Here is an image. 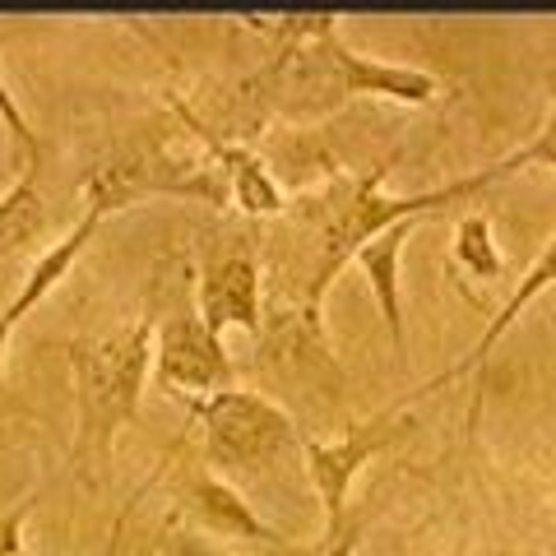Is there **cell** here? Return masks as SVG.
Instances as JSON below:
<instances>
[{
	"instance_id": "cell-6",
	"label": "cell",
	"mask_w": 556,
	"mask_h": 556,
	"mask_svg": "<svg viewBox=\"0 0 556 556\" xmlns=\"http://www.w3.org/2000/svg\"><path fill=\"white\" fill-rule=\"evenodd\" d=\"M195 311L218 339L228 329L260 334V325H265V288H260V255L251 237H223L208 247L204 269L195 278Z\"/></svg>"
},
{
	"instance_id": "cell-14",
	"label": "cell",
	"mask_w": 556,
	"mask_h": 556,
	"mask_svg": "<svg viewBox=\"0 0 556 556\" xmlns=\"http://www.w3.org/2000/svg\"><path fill=\"white\" fill-rule=\"evenodd\" d=\"M376 519V506H348L339 525H325L316 543H255L251 556H357V543Z\"/></svg>"
},
{
	"instance_id": "cell-19",
	"label": "cell",
	"mask_w": 556,
	"mask_h": 556,
	"mask_svg": "<svg viewBox=\"0 0 556 556\" xmlns=\"http://www.w3.org/2000/svg\"><path fill=\"white\" fill-rule=\"evenodd\" d=\"M163 552H167V556H237V552L214 547L200 529H181L177 519H172V525L163 529Z\"/></svg>"
},
{
	"instance_id": "cell-10",
	"label": "cell",
	"mask_w": 556,
	"mask_h": 556,
	"mask_svg": "<svg viewBox=\"0 0 556 556\" xmlns=\"http://www.w3.org/2000/svg\"><path fill=\"white\" fill-rule=\"evenodd\" d=\"M417 223L422 218H404V223H394V228L386 232H376L367 247H362L353 255V265L362 269V278H367V288H371V298L380 306V320H386L390 329V343H394V353L404 357V306H399V260H404V247H408V237L417 232Z\"/></svg>"
},
{
	"instance_id": "cell-5",
	"label": "cell",
	"mask_w": 556,
	"mask_h": 556,
	"mask_svg": "<svg viewBox=\"0 0 556 556\" xmlns=\"http://www.w3.org/2000/svg\"><path fill=\"white\" fill-rule=\"evenodd\" d=\"M153 380L177 399H208L237 386V367L223 339L200 320L195 306H177L153 334Z\"/></svg>"
},
{
	"instance_id": "cell-11",
	"label": "cell",
	"mask_w": 556,
	"mask_h": 556,
	"mask_svg": "<svg viewBox=\"0 0 556 556\" xmlns=\"http://www.w3.org/2000/svg\"><path fill=\"white\" fill-rule=\"evenodd\" d=\"M102 218H108V214L89 204V214H84V218H79L75 228H70L61 241H51V247H47V251H42V255L28 265V274H24V288L14 292V298H10L5 306H0V325H5L10 334H14V325H20V320L28 316V311L38 306V302L47 298V292L56 288L61 278L70 274V269H75V260H79V255H84V247H89V241H93V232H98V223H102Z\"/></svg>"
},
{
	"instance_id": "cell-20",
	"label": "cell",
	"mask_w": 556,
	"mask_h": 556,
	"mask_svg": "<svg viewBox=\"0 0 556 556\" xmlns=\"http://www.w3.org/2000/svg\"><path fill=\"white\" fill-rule=\"evenodd\" d=\"M5 362H10V329L0 325V390H5Z\"/></svg>"
},
{
	"instance_id": "cell-1",
	"label": "cell",
	"mask_w": 556,
	"mask_h": 556,
	"mask_svg": "<svg viewBox=\"0 0 556 556\" xmlns=\"http://www.w3.org/2000/svg\"><path fill=\"white\" fill-rule=\"evenodd\" d=\"M501 181V167H482L473 177L464 181H450V186H437V190H417V195H386V167H371L367 177H353V181H334L329 190H320L302 214L306 223L316 228V265H311V278L302 288V316L306 320H320V306L334 288V278L353 265V255L367 247L376 232L394 228L404 218H431L441 214L450 204H464L482 195L486 186Z\"/></svg>"
},
{
	"instance_id": "cell-8",
	"label": "cell",
	"mask_w": 556,
	"mask_h": 556,
	"mask_svg": "<svg viewBox=\"0 0 556 556\" xmlns=\"http://www.w3.org/2000/svg\"><path fill=\"white\" fill-rule=\"evenodd\" d=\"M316 51H325V61L334 65L339 89L353 98H390V102H404V108H427V102L441 98V84L431 79L427 70L386 65L376 56H362V51H353L339 38V28H329L316 42Z\"/></svg>"
},
{
	"instance_id": "cell-4",
	"label": "cell",
	"mask_w": 556,
	"mask_h": 556,
	"mask_svg": "<svg viewBox=\"0 0 556 556\" xmlns=\"http://www.w3.org/2000/svg\"><path fill=\"white\" fill-rule=\"evenodd\" d=\"M404 408H408V394L394 399L390 408L353 422L339 441L302 437L306 473H311V486H316V496H320L325 525H339V519L348 515V506H353V478L362 473V468H367L380 450H390L399 437H408L413 422H404Z\"/></svg>"
},
{
	"instance_id": "cell-2",
	"label": "cell",
	"mask_w": 556,
	"mask_h": 556,
	"mask_svg": "<svg viewBox=\"0 0 556 556\" xmlns=\"http://www.w3.org/2000/svg\"><path fill=\"white\" fill-rule=\"evenodd\" d=\"M153 316H135L130 325L102 339L70 343V371H75V445L70 464L84 482L108 473L116 437L139 417L149 371H153Z\"/></svg>"
},
{
	"instance_id": "cell-16",
	"label": "cell",
	"mask_w": 556,
	"mask_h": 556,
	"mask_svg": "<svg viewBox=\"0 0 556 556\" xmlns=\"http://www.w3.org/2000/svg\"><path fill=\"white\" fill-rule=\"evenodd\" d=\"M0 121H5V130L14 139V153L24 159V172H38L42 167V139L33 130V121L24 116V108L14 102L10 84H5V70H0Z\"/></svg>"
},
{
	"instance_id": "cell-21",
	"label": "cell",
	"mask_w": 556,
	"mask_h": 556,
	"mask_svg": "<svg viewBox=\"0 0 556 556\" xmlns=\"http://www.w3.org/2000/svg\"><path fill=\"white\" fill-rule=\"evenodd\" d=\"M552 519H556V496H552Z\"/></svg>"
},
{
	"instance_id": "cell-13",
	"label": "cell",
	"mask_w": 556,
	"mask_h": 556,
	"mask_svg": "<svg viewBox=\"0 0 556 556\" xmlns=\"http://www.w3.org/2000/svg\"><path fill=\"white\" fill-rule=\"evenodd\" d=\"M47 232V200L38 190V172H24L5 195H0V255L33 251Z\"/></svg>"
},
{
	"instance_id": "cell-9",
	"label": "cell",
	"mask_w": 556,
	"mask_h": 556,
	"mask_svg": "<svg viewBox=\"0 0 556 556\" xmlns=\"http://www.w3.org/2000/svg\"><path fill=\"white\" fill-rule=\"evenodd\" d=\"M556 283V232L543 241V251H538V260H533V265L525 269V278H519V283L510 288V298L506 302H501V311H496V316L492 320H486V329H482V339L473 343V353H468V357H459L455 362V367H445L441 376H431L427 380V386L422 390H413L408 399H422V394H431V390H441L445 386V380H464V376H482V367H486V357H492V348L501 343V334H510V325L519 320V316H525V311L538 302V298H543V292Z\"/></svg>"
},
{
	"instance_id": "cell-17",
	"label": "cell",
	"mask_w": 556,
	"mask_h": 556,
	"mask_svg": "<svg viewBox=\"0 0 556 556\" xmlns=\"http://www.w3.org/2000/svg\"><path fill=\"white\" fill-rule=\"evenodd\" d=\"M529 163H538V167H547V172H556V79H552V108H547V121H543V130H538L525 149H515L510 159H501L496 167H501V181L510 177V172H519V167H529Z\"/></svg>"
},
{
	"instance_id": "cell-3",
	"label": "cell",
	"mask_w": 556,
	"mask_h": 556,
	"mask_svg": "<svg viewBox=\"0 0 556 556\" xmlns=\"http://www.w3.org/2000/svg\"><path fill=\"white\" fill-rule=\"evenodd\" d=\"M190 413L200 422L204 464L232 478H255L283 455L288 445L302 441L298 422L288 408H278L260 390H218L208 399H190Z\"/></svg>"
},
{
	"instance_id": "cell-15",
	"label": "cell",
	"mask_w": 556,
	"mask_h": 556,
	"mask_svg": "<svg viewBox=\"0 0 556 556\" xmlns=\"http://www.w3.org/2000/svg\"><path fill=\"white\" fill-rule=\"evenodd\" d=\"M455 265H464V274L482 278V283H496L506 260H501V247L492 237V218L482 214H464L459 228H455Z\"/></svg>"
},
{
	"instance_id": "cell-7",
	"label": "cell",
	"mask_w": 556,
	"mask_h": 556,
	"mask_svg": "<svg viewBox=\"0 0 556 556\" xmlns=\"http://www.w3.org/2000/svg\"><path fill=\"white\" fill-rule=\"evenodd\" d=\"M172 501H177V515H186L195 529L214 533V538H251V543H283V533L269 529L265 519L251 510V501L237 492V486L208 468L204 459L195 464H177L172 473Z\"/></svg>"
},
{
	"instance_id": "cell-12",
	"label": "cell",
	"mask_w": 556,
	"mask_h": 556,
	"mask_svg": "<svg viewBox=\"0 0 556 556\" xmlns=\"http://www.w3.org/2000/svg\"><path fill=\"white\" fill-rule=\"evenodd\" d=\"M204 144H208V153H214V163L223 167V177H228V195L237 200L241 214H251V218L283 214V208H288L283 186L269 177V167L260 163L251 149H241V144H214V139H204Z\"/></svg>"
},
{
	"instance_id": "cell-18",
	"label": "cell",
	"mask_w": 556,
	"mask_h": 556,
	"mask_svg": "<svg viewBox=\"0 0 556 556\" xmlns=\"http://www.w3.org/2000/svg\"><path fill=\"white\" fill-rule=\"evenodd\" d=\"M33 510H38V492H28V496L14 501V506L0 510V556H28V547H24V525H28Z\"/></svg>"
}]
</instances>
